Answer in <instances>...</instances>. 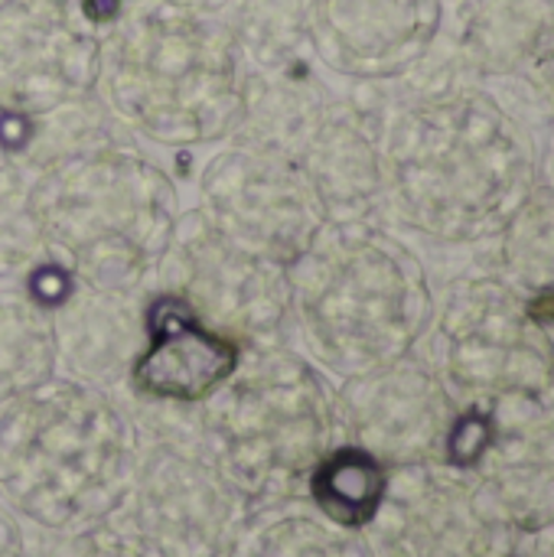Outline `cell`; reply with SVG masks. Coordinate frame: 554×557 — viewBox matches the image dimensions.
I'll return each instance as SVG.
<instances>
[{
	"label": "cell",
	"instance_id": "cell-1",
	"mask_svg": "<svg viewBox=\"0 0 554 557\" xmlns=\"http://www.w3.org/2000/svg\"><path fill=\"white\" fill-rule=\"evenodd\" d=\"M382 104V215L438 245H487L539 189L535 134L444 36L402 78L372 82Z\"/></svg>",
	"mask_w": 554,
	"mask_h": 557
},
{
	"label": "cell",
	"instance_id": "cell-2",
	"mask_svg": "<svg viewBox=\"0 0 554 557\" xmlns=\"http://www.w3.org/2000/svg\"><path fill=\"white\" fill-rule=\"evenodd\" d=\"M245 65L219 13L163 0H118L101 23L98 101L160 147H206L235 134Z\"/></svg>",
	"mask_w": 554,
	"mask_h": 557
},
{
	"label": "cell",
	"instance_id": "cell-3",
	"mask_svg": "<svg viewBox=\"0 0 554 557\" xmlns=\"http://www.w3.org/2000/svg\"><path fill=\"white\" fill-rule=\"evenodd\" d=\"M26 176L36 222L78 284L144 294L157 281L180 196L170 173L137 150L134 134Z\"/></svg>",
	"mask_w": 554,
	"mask_h": 557
},
{
	"label": "cell",
	"instance_id": "cell-4",
	"mask_svg": "<svg viewBox=\"0 0 554 557\" xmlns=\"http://www.w3.org/2000/svg\"><path fill=\"white\" fill-rule=\"evenodd\" d=\"M434 317L424 261L382 222H327L291 264V323L340 372L405 359Z\"/></svg>",
	"mask_w": 554,
	"mask_h": 557
},
{
	"label": "cell",
	"instance_id": "cell-5",
	"mask_svg": "<svg viewBox=\"0 0 554 557\" xmlns=\"http://www.w3.org/2000/svg\"><path fill=\"white\" fill-rule=\"evenodd\" d=\"M121 428L88 392L46 388L0 421V480L56 522L95 512L121 470Z\"/></svg>",
	"mask_w": 554,
	"mask_h": 557
},
{
	"label": "cell",
	"instance_id": "cell-6",
	"mask_svg": "<svg viewBox=\"0 0 554 557\" xmlns=\"http://www.w3.org/2000/svg\"><path fill=\"white\" fill-rule=\"evenodd\" d=\"M431 346L457 392L480 401H545L554 392V343L529 294L496 271L457 274L434 297Z\"/></svg>",
	"mask_w": 554,
	"mask_h": 557
},
{
	"label": "cell",
	"instance_id": "cell-7",
	"mask_svg": "<svg viewBox=\"0 0 554 557\" xmlns=\"http://www.w3.org/2000/svg\"><path fill=\"white\" fill-rule=\"evenodd\" d=\"M153 284L238 346H268L291 323V268L232 242L199 209L180 212Z\"/></svg>",
	"mask_w": 554,
	"mask_h": 557
},
{
	"label": "cell",
	"instance_id": "cell-8",
	"mask_svg": "<svg viewBox=\"0 0 554 557\" xmlns=\"http://www.w3.org/2000/svg\"><path fill=\"white\" fill-rule=\"evenodd\" d=\"M232 242L291 268L327 225L297 160L229 140L199 176L196 206Z\"/></svg>",
	"mask_w": 554,
	"mask_h": 557
},
{
	"label": "cell",
	"instance_id": "cell-9",
	"mask_svg": "<svg viewBox=\"0 0 554 557\" xmlns=\"http://www.w3.org/2000/svg\"><path fill=\"white\" fill-rule=\"evenodd\" d=\"M95 0H0V111L42 114L95 95Z\"/></svg>",
	"mask_w": 554,
	"mask_h": 557
},
{
	"label": "cell",
	"instance_id": "cell-10",
	"mask_svg": "<svg viewBox=\"0 0 554 557\" xmlns=\"http://www.w3.org/2000/svg\"><path fill=\"white\" fill-rule=\"evenodd\" d=\"M229 444L248 476L300 470L323 444V388L317 375L287 352H264L245 375L229 379Z\"/></svg>",
	"mask_w": 554,
	"mask_h": 557
},
{
	"label": "cell",
	"instance_id": "cell-11",
	"mask_svg": "<svg viewBox=\"0 0 554 557\" xmlns=\"http://www.w3.org/2000/svg\"><path fill=\"white\" fill-rule=\"evenodd\" d=\"M444 29V0H310V49L353 82L411 72Z\"/></svg>",
	"mask_w": 554,
	"mask_h": 557
},
{
	"label": "cell",
	"instance_id": "cell-12",
	"mask_svg": "<svg viewBox=\"0 0 554 557\" xmlns=\"http://www.w3.org/2000/svg\"><path fill=\"white\" fill-rule=\"evenodd\" d=\"M327 222H366L382 215V104L372 82L333 98L313 137L297 157Z\"/></svg>",
	"mask_w": 554,
	"mask_h": 557
},
{
	"label": "cell",
	"instance_id": "cell-13",
	"mask_svg": "<svg viewBox=\"0 0 554 557\" xmlns=\"http://www.w3.org/2000/svg\"><path fill=\"white\" fill-rule=\"evenodd\" d=\"M242 366V346L206 326L186 304L153 294L147 304V343L131 366L140 395L160 401H202Z\"/></svg>",
	"mask_w": 554,
	"mask_h": 557
},
{
	"label": "cell",
	"instance_id": "cell-14",
	"mask_svg": "<svg viewBox=\"0 0 554 557\" xmlns=\"http://www.w3.org/2000/svg\"><path fill=\"white\" fill-rule=\"evenodd\" d=\"M444 39L470 78L483 85L506 82L522 75L554 42V3L460 0Z\"/></svg>",
	"mask_w": 554,
	"mask_h": 557
},
{
	"label": "cell",
	"instance_id": "cell-15",
	"mask_svg": "<svg viewBox=\"0 0 554 557\" xmlns=\"http://www.w3.org/2000/svg\"><path fill=\"white\" fill-rule=\"evenodd\" d=\"M353 408L362 421L366 447L379 444L392 447V454H424L441 434L451 441L454 431L441 382L424 366L405 359L362 372L353 385Z\"/></svg>",
	"mask_w": 554,
	"mask_h": 557
},
{
	"label": "cell",
	"instance_id": "cell-16",
	"mask_svg": "<svg viewBox=\"0 0 554 557\" xmlns=\"http://www.w3.org/2000/svg\"><path fill=\"white\" fill-rule=\"evenodd\" d=\"M144 294H111L85 284L49 310L56 359L78 375H118L131 369L147 343V307Z\"/></svg>",
	"mask_w": 554,
	"mask_h": 557
},
{
	"label": "cell",
	"instance_id": "cell-17",
	"mask_svg": "<svg viewBox=\"0 0 554 557\" xmlns=\"http://www.w3.org/2000/svg\"><path fill=\"white\" fill-rule=\"evenodd\" d=\"M330 101L333 95L317 75V59L245 72L242 114L229 140L297 160Z\"/></svg>",
	"mask_w": 554,
	"mask_h": 557
},
{
	"label": "cell",
	"instance_id": "cell-18",
	"mask_svg": "<svg viewBox=\"0 0 554 557\" xmlns=\"http://www.w3.org/2000/svg\"><path fill=\"white\" fill-rule=\"evenodd\" d=\"M490 460V480L506 512L522 525L554 519V405L519 414L513 431H496L490 414V441L477 463Z\"/></svg>",
	"mask_w": 554,
	"mask_h": 557
},
{
	"label": "cell",
	"instance_id": "cell-19",
	"mask_svg": "<svg viewBox=\"0 0 554 557\" xmlns=\"http://www.w3.org/2000/svg\"><path fill=\"white\" fill-rule=\"evenodd\" d=\"M398 557H490L493 529L477 503L451 483H424L389 522Z\"/></svg>",
	"mask_w": 554,
	"mask_h": 557
},
{
	"label": "cell",
	"instance_id": "cell-20",
	"mask_svg": "<svg viewBox=\"0 0 554 557\" xmlns=\"http://www.w3.org/2000/svg\"><path fill=\"white\" fill-rule=\"evenodd\" d=\"M245 72L313 59L310 0H232L219 13Z\"/></svg>",
	"mask_w": 554,
	"mask_h": 557
},
{
	"label": "cell",
	"instance_id": "cell-21",
	"mask_svg": "<svg viewBox=\"0 0 554 557\" xmlns=\"http://www.w3.org/2000/svg\"><path fill=\"white\" fill-rule=\"evenodd\" d=\"M56 366L49 310L23 290L0 287V398L36 388Z\"/></svg>",
	"mask_w": 554,
	"mask_h": 557
},
{
	"label": "cell",
	"instance_id": "cell-22",
	"mask_svg": "<svg viewBox=\"0 0 554 557\" xmlns=\"http://www.w3.org/2000/svg\"><path fill=\"white\" fill-rule=\"evenodd\" d=\"M490 271L522 294L554 290V193L539 186L519 215L493 238Z\"/></svg>",
	"mask_w": 554,
	"mask_h": 557
},
{
	"label": "cell",
	"instance_id": "cell-23",
	"mask_svg": "<svg viewBox=\"0 0 554 557\" xmlns=\"http://www.w3.org/2000/svg\"><path fill=\"white\" fill-rule=\"evenodd\" d=\"M62 264L29 206V176L0 157V287L26 290L42 271Z\"/></svg>",
	"mask_w": 554,
	"mask_h": 557
},
{
	"label": "cell",
	"instance_id": "cell-24",
	"mask_svg": "<svg viewBox=\"0 0 554 557\" xmlns=\"http://www.w3.org/2000/svg\"><path fill=\"white\" fill-rule=\"evenodd\" d=\"M385 490L389 483L382 463L362 447H346L333 454L313 473V496L320 509L346 529L372 522L385 503Z\"/></svg>",
	"mask_w": 554,
	"mask_h": 557
},
{
	"label": "cell",
	"instance_id": "cell-25",
	"mask_svg": "<svg viewBox=\"0 0 554 557\" xmlns=\"http://www.w3.org/2000/svg\"><path fill=\"white\" fill-rule=\"evenodd\" d=\"M513 98H503L506 108L535 134V127L542 131L554 117V42L516 78H509Z\"/></svg>",
	"mask_w": 554,
	"mask_h": 557
},
{
	"label": "cell",
	"instance_id": "cell-26",
	"mask_svg": "<svg viewBox=\"0 0 554 557\" xmlns=\"http://www.w3.org/2000/svg\"><path fill=\"white\" fill-rule=\"evenodd\" d=\"M535 163H539V186L554 193V117L535 134Z\"/></svg>",
	"mask_w": 554,
	"mask_h": 557
},
{
	"label": "cell",
	"instance_id": "cell-27",
	"mask_svg": "<svg viewBox=\"0 0 554 557\" xmlns=\"http://www.w3.org/2000/svg\"><path fill=\"white\" fill-rule=\"evenodd\" d=\"M173 7H189V10H202V13H222L232 0H163Z\"/></svg>",
	"mask_w": 554,
	"mask_h": 557
},
{
	"label": "cell",
	"instance_id": "cell-28",
	"mask_svg": "<svg viewBox=\"0 0 554 557\" xmlns=\"http://www.w3.org/2000/svg\"><path fill=\"white\" fill-rule=\"evenodd\" d=\"M542 557H554V532L542 542Z\"/></svg>",
	"mask_w": 554,
	"mask_h": 557
},
{
	"label": "cell",
	"instance_id": "cell-29",
	"mask_svg": "<svg viewBox=\"0 0 554 557\" xmlns=\"http://www.w3.org/2000/svg\"><path fill=\"white\" fill-rule=\"evenodd\" d=\"M552 3H554V0H552Z\"/></svg>",
	"mask_w": 554,
	"mask_h": 557
}]
</instances>
